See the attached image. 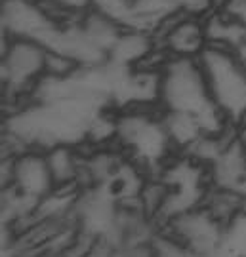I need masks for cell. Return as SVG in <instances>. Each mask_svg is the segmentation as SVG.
<instances>
[{
	"label": "cell",
	"mask_w": 246,
	"mask_h": 257,
	"mask_svg": "<svg viewBox=\"0 0 246 257\" xmlns=\"http://www.w3.org/2000/svg\"><path fill=\"white\" fill-rule=\"evenodd\" d=\"M158 107L162 112L199 118L208 134H221L233 126L210 97L199 57H164L158 67Z\"/></svg>",
	"instance_id": "obj_1"
},
{
	"label": "cell",
	"mask_w": 246,
	"mask_h": 257,
	"mask_svg": "<svg viewBox=\"0 0 246 257\" xmlns=\"http://www.w3.org/2000/svg\"><path fill=\"white\" fill-rule=\"evenodd\" d=\"M199 63L216 109L229 124L238 126L246 114V57L237 50L208 44Z\"/></svg>",
	"instance_id": "obj_2"
},
{
	"label": "cell",
	"mask_w": 246,
	"mask_h": 257,
	"mask_svg": "<svg viewBox=\"0 0 246 257\" xmlns=\"http://www.w3.org/2000/svg\"><path fill=\"white\" fill-rule=\"evenodd\" d=\"M48 57L50 48L40 40L2 37L0 74L8 101L23 103L25 97H35L38 84L48 76Z\"/></svg>",
	"instance_id": "obj_3"
},
{
	"label": "cell",
	"mask_w": 246,
	"mask_h": 257,
	"mask_svg": "<svg viewBox=\"0 0 246 257\" xmlns=\"http://www.w3.org/2000/svg\"><path fill=\"white\" fill-rule=\"evenodd\" d=\"M6 189L35 206L55 191L54 175L42 149H25L18 155L6 156Z\"/></svg>",
	"instance_id": "obj_4"
},
{
	"label": "cell",
	"mask_w": 246,
	"mask_h": 257,
	"mask_svg": "<svg viewBox=\"0 0 246 257\" xmlns=\"http://www.w3.org/2000/svg\"><path fill=\"white\" fill-rule=\"evenodd\" d=\"M0 27L6 38H35L48 44L61 25L50 16L44 0H0Z\"/></svg>",
	"instance_id": "obj_5"
},
{
	"label": "cell",
	"mask_w": 246,
	"mask_h": 257,
	"mask_svg": "<svg viewBox=\"0 0 246 257\" xmlns=\"http://www.w3.org/2000/svg\"><path fill=\"white\" fill-rule=\"evenodd\" d=\"M158 50L168 57H199L208 46L206 19L176 12L155 33Z\"/></svg>",
	"instance_id": "obj_6"
},
{
	"label": "cell",
	"mask_w": 246,
	"mask_h": 257,
	"mask_svg": "<svg viewBox=\"0 0 246 257\" xmlns=\"http://www.w3.org/2000/svg\"><path fill=\"white\" fill-rule=\"evenodd\" d=\"M219 6H221V0H176L178 12L202 19H206L210 14L219 10Z\"/></svg>",
	"instance_id": "obj_7"
},
{
	"label": "cell",
	"mask_w": 246,
	"mask_h": 257,
	"mask_svg": "<svg viewBox=\"0 0 246 257\" xmlns=\"http://www.w3.org/2000/svg\"><path fill=\"white\" fill-rule=\"evenodd\" d=\"M237 130H238V138L242 139V143H244V145H246V114H244V116H242V120L238 122Z\"/></svg>",
	"instance_id": "obj_8"
},
{
	"label": "cell",
	"mask_w": 246,
	"mask_h": 257,
	"mask_svg": "<svg viewBox=\"0 0 246 257\" xmlns=\"http://www.w3.org/2000/svg\"><path fill=\"white\" fill-rule=\"evenodd\" d=\"M221 2H223V0H221Z\"/></svg>",
	"instance_id": "obj_9"
}]
</instances>
